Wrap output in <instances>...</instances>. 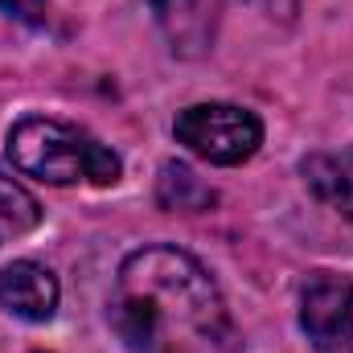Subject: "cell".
I'll return each mask as SVG.
<instances>
[{
	"label": "cell",
	"instance_id": "cell-1",
	"mask_svg": "<svg viewBox=\"0 0 353 353\" xmlns=\"http://www.w3.org/2000/svg\"><path fill=\"white\" fill-rule=\"evenodd\" d=\"M107 321L128 353H239L243 345L214 275L176 247H144L119 263Z\"/></svg>",
	"mask_w": 353,
	"mask_h": 353
},
{
	"label": "cell",
	"instance_id": "cell-2",
	"mask_svg": "<svg viewBox=\"0 0 353 353\" xmlns=\"http://www.w3.org/2000/svg\"><path fill=\"white\" fill-rule=\"evenodd\" d=\"M4 152L21 176L46 185H115L123 176L119 157L103 140L50 115H25L12 123Z\"/></svg>",
	"mask_w": 353,
	"mask_h": 353
},
{
	"label": "cell",
	"instance_id": "cell-8",
	"mask_svg": "<svg viewBox=\"0 0 353 353\" xmlns=\"http://www.w3.org/2000/svg\"><path fill=\"white\" fill-rule=\"evenodd\" d=\"M157 201L165 205V210H181V214H201V210H210L214 201H218V193L201 181V176L193 173L189 165H176L169 161L165 169H161V181H157Z\"/></svg>",
	"mask_w": 353,
	"mask_h": 353
},
{
	"label": "cell",
	"instance_id": "cell-5",
	"mask_svg": "<svg viewBox=\"0 0 353 353\" xmlns=\"http://www.w3.org/2000/svg\"><path fill=\"white\" fill-rule=\"evenodd\" d=\"M152 12L176 58H201L218 37L222 0H152Z\"/></svg>",
	"mask_w": 353,
	"mask_h": 353
},
{
	"label": "cell",
	"instance_id": "cell-7",
	"mask_svg": "<svg viewBox=\"0 0 353 353\" xmlns=\"http://www.w3.org/2000/svg\"><path fill=\"white\" fill-rule=\"evenodd\" d=\"M300 176L325 205H333L345 222H353V148L304 157L300 161Z\"/></svg>",
	"mask_w": 353,
	"mask_h": 353
},
{
	"label": "cell",
	"instance_id": "cell-3",
	"mask_svg": "<svg viewBox=\"0 0 353 353\" xmlns=\"http://www.w3.org/2000/svg\"><path fill=\"white\" fill-rule=\"evenodd\" d=\"M173 136L193 157L230 169V165H243L259 152L263 123L255 111H247L239 103H193V107L176 111Z\"/></svg>",
	"mask_w": 353,
	"mask_h": 353
},
{
	"label": "cell",
	"instance_id": "cell-10",
	"mask_svg": "<svg viewBox=\"0 0 353 353\" xmlns=\"http://www.w3.org/2000/svg\"><path fill=\"white\" fill-rule=\"evenodd\" d=\"M0 8L25 25H46V17H50V0H0Z\"/></svg>",
	"mask_w": 353,
	"mask_h": 353
},
{
	"label": "cell",
	"instance_id": "cell-6",
	"mask_svg": "<svg viewBox=\"0 0 353 353\" xmlns=\"http://www.w3.org/2000/svg\"><path fill=\"white\" fill-rule=\"evenodd\" d=\"M58 275L46 263H33V259H17L0 271V308L21 316V321H50L58 312Z\"/></svg>",
	"mask_w": 353,
	"mask_h": 353
},
{
	"label": "cell",
	"instance_id": "cell-9",
	"mask_svg": "<svg viewBox=\"0 0 353 353\" xmlns=\"http://www.w3.org/2000/svg\"><path fill=\"white\" fill-rule=\"evenodd\" d=\"M41 222V210H37V201L17 185V181H8V176H0V230H29V226H37Z\"/></svg>",
	"mask_w": 353,
	"mask_h": 353
},
{
	"label": "cell",
	"instance_id": "cell-4",
	"mask_svg": "<svg viewBox=\"0 0 353 353\" xmlns=\"http://www.w3.org/2000/svg\"><path fill=\"white\" fill-rule=\"evenodd\" d=\"M300 329L312 353H353V279L316 271L300 288Z\"/></svg>",
	"mask_w": 353,
	"mask_h": 353
},
{
	"label": "cell",
	"instance_id": "cell-11",
	"mask_svg": "<svg viewBox=\"0 0 353 353\" xmlns=\"http://www.w3.org/2000/svg\"><path fill=\"white\" fill-rule=\"evenodd\" d=\"M37 353H41V350H37Z\"/></svg>",
	"mask_w": 353,
	"mask_h": 353
}]
</instances>
